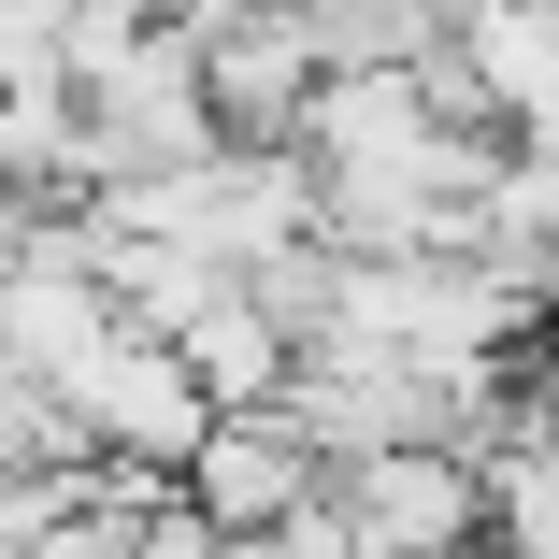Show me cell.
<instances>
[{"instance_id": "1", "label": "cell", "mask_w": 559, "mask_h": 559, "mask_svg": "<svg viewBox=\"0 0 559 559\" xmlns=\"http://www.w3.org/2000/svg\"><path fill=\"white\" fill-rule=\"evenodd\" d=\"M245 559H359V545H345V516H330V502H301V516L245 531Z\"/></svg>"}]
</instances>
